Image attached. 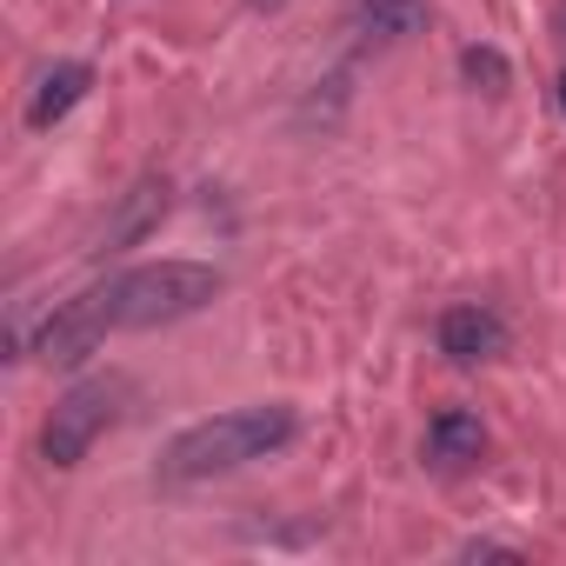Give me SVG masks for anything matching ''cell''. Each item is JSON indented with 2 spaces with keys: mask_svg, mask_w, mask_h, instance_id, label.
I'll use <instances>...</instances> for the list:
<instances>
[{
  "mask_svg": "<svg viewBox=\"0 0 566 566\" xmlns=\"http://www.w3.org/2000/svg\"><path fill=\"white\" fill-rule=\"evenodd\" d=\"M167 207H174V187L160 180V174H140L120 200H114V213L101 220V233H94V253H120V247H140L160 220H167Z\"/></svg>",
  "mask_w": 566,
  "mask_h": 566,
  "instance_id": "5",
  "label": "cell"
},
{
  "mask_svg": "<svg viewBox=\"0 0 566 566\" xmlns=\"http://www.w3.org/2000/svg\"><path fill=\"white\" fill-rule=\"evenodd\" d=\"M506 347H513V327L493 314V307H447L440 314V354L453 360V367H486V360H506Z\"/></svg>",
  "mask_w": 566,
  "mask_h": 566,
  "instance_id": "6",
  "label": "cell"
},
{
  "mask_svg": "<svg viewBox=\"0 0 566 566\" xmlns=\"http://www.w3.org/2000/svg\"><path fill=\"white\" fill-rule=\"evenodd\" d=\"M87 87H94V67H87V61H54V67L41 74L34 101H28V127L41 134V127L67 120V114H74V107L87 101Z\"/></svg>",
  "mask_w": 566,
  "mask_h": 566,
  "instance_id": "9",
  "label": "cell"
},
{
  "mask_svg": "<svg viewBox=\"0 0 566 566\" xmlns=\"http://www.w3.org/2000/svg\"><path fill=\"white\" fill-rule=\"evenodd\" d=\"M220 287H227V280L207 260H147V266H127V273L101 280L107 314H114V334H140V327L187 321V314L213 307Z\"/></svg>",
  "mask_w": 566,
  "mask_h": 566,
  "instance_id": "2",
  "label": "cell"
},
{
  "mask_svg": "<svg viewBox=\"0 0 566 566\" xmlns=\"http://www.w3.org/2000/svg\"><path fill=\"white\" fill-rule=\"evenodd\" d=\"M247 8H253V14H280V8H287V0H247Z\"/></svg>",
  "mask_w": 566,
  "mask_h": 566,
  "instance_id": "11",
  "label": "cell"
},
{
  "mask_svg": "<svg viewBox=\"0 0 566 566\" xmlns=\"http://www.w3.org/2000/svg\"><path fill=\"white\" fill-rule=\"evenodd\" d=\"M107 334H114L107 294H101V287H87V294H74V301H61V307L48 314V327H41L34 354H41L48 367H87V360L107 347Z\"/></svg>",
  "mask_w": 566,
  "mask_h": 566,
  "instance_id": "4",
  "label": "cell"
},
{
  "mask_svg": "<svg viewBox=\"0 0 566 566\" xmlns=\"http://www.w3.org/2000/svg\"><path fill=\"white\" fill-rule=\"evenodd\" d=\"M340 14H347V28H354L360 41H380V48L413 41V34L433 21L427 0H340Z\"/></svg>",
  "mask_w": 566,
  "mask_h": 566,
  "instance_id": "8",
  "label": "cell"
},
{
  "mask_svg": "<svg viewBox=\"0 0 566 566\" xmlns=\"http://www.w3.org/2000/svg\"><path fill=\"white\" fill-rule=\"evenodd\" d=\"M480 453H486V420H480V413L440 407V413L427 420V460H433L440 473H467V467H480Z\"/></svg>",
  "mask_w": 566,
  "mask_h": 566,
  "instance_id": "7",
  "label": "cell"
},
{
  "mask_svg": "<svg viewBox=\"0 0 566 566\" xmlns=\"http://www.w3.org/2000/svg\"><path fill=\"white\" fill-rule=\"evenodd\" d=\"M559 41H566V21H559Z\"/></svg>",
  "mask_w": 566,
  "mask_h": 566,
  "instance_id": "13",
  "label": "cell"
},
{
  "mask_svg": "<svg viewBox=\"0 0 566 566\" xmlns=\"http://www.w3.org/2000/svg\"><path fill=\"white\" fill-rule=\"evenodd\" d=\"M301 440V413L294 407H233V413H213V420H193L167 440L160 453V486H200L213 473H233V467H253L280 447Z\"/></svg>",
  "mask_w": 566,
  "mask_h": 566,
  "instance_id": "1",
  "label": "cell"
},
{
  "mask_svg": "<svg viewBox=\"0 0 566 566\" xmlns=\"http://www.w3.org/2000/svg\"><path fill=\"white\" fill-rule=\"evenodd\" d=\"M553 94H559V114H566V74H559V81H553Z\"/></svg>",
  "mask_w": 566,
  "mask_h": 566,
  "instance_id": "12",
  "label": "cell"
},
{
  "mask_svg": "<svg viewBox=\"0 0 566 566\" xmlns=\"http://www.w3.org/2000/svg\"><path fill=\"white\" fill-rule=\"evenodd\" d=\"M127 400H134V380H127V374H94V380L67 387V394L54 400L48 427H41V453H48V467H61V473L81 467V460L94 453V440L114 433V427L127 420Z\"/></svg>",
  "mask_w": 566,
  "mask_h": 566,
  "instance_id": "3",
  "label": "cell"
},
{
  "mask_svg": "<svg viewBox=\"0 0 566 566\" xmlns=\"http://www.w3.org/2000/svg\"><path fill=\"white\" fill-rule=\"evenodd\" d=\"M460 81L473 87V94H506L513 87V67H506V54L500 48H486V41H473V48H460Z\"/></svg>",
  "mask_w": 566,
  "mask_h": 566,
  "instance_id": "10",
  "label": "cell"
}]
</instances>
